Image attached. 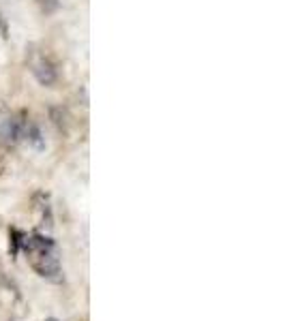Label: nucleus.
Listing matches in <instances>:
<instances>
[{"label": "nucleus", "instance_id": "5", "mask_svg": "<svg viewBox=\"0 0 285 321\" xmlns=\"http://www.w3.org/2000/svg\"><path fill=\"white\" fill-rule=\"evenodd\" d=\"M45 321H56V319H45Z\"/></svg>", "mask_w": 285, "mask_h": 321}, {"label": "nucleus", "instance_id": "1", "mask_svg": "<svg viewBox=\"0 0 285 321\" xmlns=\"http://www.w3.org/2000/svg\"><path fill=\"white\" fill-rule=\"evenodd\" d=\"M22 246L28 255L30 266H33V270L39 276L52 280V283H60L62 268H60V259H58L54 240L45 236H33V238L22 240Z\"/></svg>", "mask_w": 285, "mask_h": 321}, {"label": "nucleus", "instance_id": "2", "mask_svg": "<svg viewBox=\"0 0 285 321\" xmlns=\"http://www.w3.org/2000/svg\"><path fill=\"white\" fill-rule=\"evenodd\" d=\"M26 120L24 116L13 114L11 109L0 105V143L5 146H15L20 139H24V131H26Z\"/></svg>", "mask_w": 285, "mask_h": 321}, {"label": "nucleus", "instance_id": "4", "mask_svg": "<svg viewBox=\"0 0 285 321\" xmlns=\"http://www.w3.org/2000/svg\"><path fill=\"white\" fill-rule=\"evenodd\" d=\"M24 137L28 139V143H33L37 150L43 148V139H41V131H39L37 126H26V131H24Z\"/></svg>", "mask_w": 285, "mask_h": 321}, {"label": "nucleus", "instance_id": "6", "mask_svg": "<svg viewBox=\"0 0 285 321\" xmlns=\"http://www.w3.org/2000/svg\"><path fill=\"white\" fill-rule=\"evenodd\" d=\"M0 172H3V165H0Z\"/></svg>", "mask_w": 285, "mask_h": 321}, {"label": "nucleus", "instance_id": "3", "mask_svg": "<svg viewBox=\"0 0 285 321\" xmlns=\"http://www.w3.org/2000/svg\"><path fill=\"white\" fill-rule=\"evenodd\" d=\"M33 73L39 79V84H43V86H52L56 82V69H54V64L47 58H43V56H39V58L33 60Z\"/></svg>", "mask_w": 285, "mask_h": 321}]
</instances>
